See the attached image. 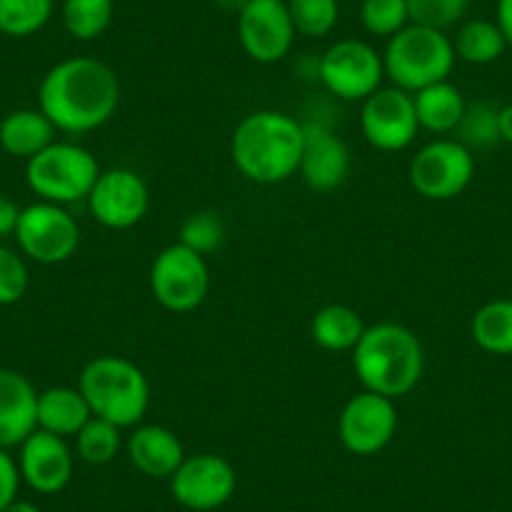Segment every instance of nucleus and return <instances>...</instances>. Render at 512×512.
Here are the masks:
<instances>
[{
	"label": "nucleus",
	"mask_w": 512,
	"mask_h": 512,
	"mask_svg": "<svg viewBox=\"0 0 512 512\" xmlns=\"http://www.w3.org/2000/svg\"><path fill=\"white\" fill-rule=\"evenodd\" d=\"M412 101H415V113L420 128H425V131L437 136L457 131L467 106L460 88L452 86L450 81L432 83V86L412 93Z\"/></svg>",
	"instance_id": "nucleus-22"
},
{
	"label": "nucleus",
	"mask_w": 512,
	"mask_h": 512,
	"mask_svg": "<svg viewBox=\"0 0 512 512\" xmlns=\"http://www.w3.org/2000/svg\"><path fill=\"white\" fill-rule=\"evenodd\" d=\"M384 76L392 86L407 93H417L432 83L447 81L455 68V48L445 31L410 23L390 38L382 53Z\"/></svg>",
	"instance_id": "nucleus-5"
},
{
	"label": "nucleus",
	"mask_w": 512,
	"mask_h": 512,
	"mask_svg": "<svg viewBox=\"0 0 512 512\" xmlns=\"http://www.w3.org/2000/svg\"><path fill=\"white\" fill-rule=\"evenodd\" d=\"M211 3H214L216 8H221L224 13H234V16H239V13L246 8V3H249V0H211Z\"/></svg>",
	"instance_id": "nucleus-39"
},
{
	"label": "nucleus",
	"mask_w": 512,
	"mask_h": 512,
	"mask_svg": "<svg viewBox=\"0 0 512 512\" xmlns=\"http://www.w3.org/2000/svg\"><path fill=\"white\" fill-rule=\"evenodd\" d=\"M224 239V221L214 211H196V214L186 216L179 229V244L189 246V249H194L201 256H209L214 251H219Z\"/></svg>",
	"instance_id": "nucleus-31"
},
{
	"label": "nucleus",
	"mask_w": 512,
	"mask_h": 512,
	"mask_svg": "<svg viewBox=\"0 0 512 512\" xmlns=\"http://www.w3.org/2000/svg\"><path fill=\"white\" fill-rule=\"evenodd\" d=\"M26 259L21 251H13L8 246H0V307H11L18 304L28 292Z\"/></svg>",
	"instance_id": "nucleus-34"
},
{
	"label": "nucleus",
	"mask_w": 512,
	"mask_h": 512,
	"mask_svg": "<svg viewBox=\"0 0 512 512\" xmlns=\"http://www.w3.org/2000/svg\"><path fill=\"white\" fill-rule=\"evenodd\" d=\"M121 103V83L108 63L73 56L56 63L38 86V108L63 134H91L106 126Z\"/></svg>",
	"instance_id": "nucleus-1"
},
{
	"label": "nucleus",
	"mask_w": 512,
	"mask_h": 512,
	"mask_svg": "<svg viewBox=\"0 0 512 512\" xmlns=\"http://www.w3.org/2000/svg\"><path fill=\"white\" fill-rule=\"evenodd\" d=\"M53 0H0V33L8 38H28L48 26Z\"/></svg>",
	"instance_id": "nucleus-27"
},
{
	"label": "nucleus",
	"mask_w": 512,
	"mask_h": 512,
	"mask_svg": "<svg viewBox=\"0 0 512 512\" xmlns=\"http://www.w3.org/2000/svg\"><path fill=\"white\" fill-rule=\"evenodd\" d=\"M510 292H512V284H510Z\"/></svg>",
	"instance_id": "nucleus-41"
},
{
	"label": "nucleus",
	"mask_w": 512,
	"mask_h": 512,
	"mask_svg": "<svg viewBox=\"0 0 512 512\" xmlns=\"http://www.w3.org/2000/svg\"><path fill=\"white\" fill-rule=\"evenodd\" d=\"M362 26L372 36L392 38L410 26V8L407 0H362Z\"/></svg>",
	"instance_id": "nucleus-32"
},
{
	"label": "nucleus",
	"mask_w": 512,
	"mask_h": 512,
	"mask_svg": "<svg viewBox=\"0 0 512 512\" xmlns=\"http://www.w3.org/2000/svg\"><path fill=\"white\" fill-rule=\"evenodd\" d=\"M78 390L86 397L93 417L116 427H136L146 417L151 387L144 369L126 357L101 354L81 369Z\"/></svg>",
	"instance_id": "nucleus-4"
},
{
	"label": "nucleus",
	"mask_w": 512,
	"mask_h": 512,
	"mask_svg": "<svg viewBox=\"0 0 512 512\" xmlns=\"http://www.w3.org/2000/svg\"><path fill=\"white\" fill-rule=\"evenodd\" d=\"M352 367L364 390L390 400L410 395L425 372V349L410 327L379 322L364 329L352 349Z\"/></svg>",
	"instance_id": "nucleus-3"
},
{
	"label": "nucleus",
	"mask_w": 512,
	"mask_h": 512,
	"mask_svg": "<svg viewBox=\"0 0 512 512\" xmlns=\"http://www.w3.org/2000/svg\"><path fill=\"white\" fill-rule=\"evenodd\" d=\"M151 294L164 309L176 314L194 312L209 294L211 274L206 256L184 244H171L156 254L149 272Z\"/></svg>",
	"instance_id": "nucleus-7"
},
{
	"label": "nucleus",
	"mask_w": 512,
	"mask_h": 512,
	"mask_svg": "<svg viewBox=\"0 0 512 512\" xmlns=\"http://www.w3.org/2000/svg\"><path fill=\"white\" fill-rule=\"evenodd\" d=\"M500 141L512 146V103L500 106Z\"/></svg>",
	"instance_id": "nucleus-38"
},
{
	"label": "nucleus",
	"mask_w": 512,
	"mask_h": 512,
	"mask_svg": "<svg viewBox=\"0 0 512 512\" xmlns=\"http://www.w3.org/2000/svg\"><path fill=\"white\" fill-rule=\"evenodd\" d=\"M38 392L26 374L0 367V450L21 447L38 430Z\"/></svg>",
	"instance_id": "nucleus-18"
},
{
	"label": "nucleus",
	"mask_w": 512,
	"mask_h": 512,
	"mask_svg": "<svg viewBox=\"0 0 512 512\" xmlns=\"http://www.w3.org/2000/svg\"><path fill=\"white\" fill-rule=\"evenodd\" d=\"M236 18L241 48L251 61L269 66L289 56L297 31L287 0H249Z\"/></svg>",
	"instance_id": "nucleus-15"
},
{
	"label": "nucleus",
	"mask_w": 512,
	"mask_h": 512,
	"mask_svg": "<svg viewBox=\"0 0 512 512\" xmlns=\"http://www.w3.org/2000/svg\"><path fill=\"white\" fill-rule=\"evenodd\" d=\"M171 495L181 507L211 512L224 507L236 492V470L226 457L201 452L181 462L171 477Z\"/></svg>",
	"instance_id": "nucleus-13"
},
{
	"label": "nucleus",
	"mask_w": 512,
	"mask_h": 512,
	"mask_svg": "<svg viewBox=\"0 0 512 512\" xmlns=\"http://www.w3.org/2000/svg\"><path fill=\"white\" fill-rule=\"evenodd\" d=\"M407 176L422 199L450 201L475 179V156L457 139L430 141L410 161Z\"/></svg>",
	"instance_id": "nucleus-9"
},
{
	"label": "nucleus",
	"mask_w": 512,
	"mask_h": 512,
	"mask_svg": "<svg viewBox=\"0 0 512 512\" xmlns=\"http://www.w3.org/2000/svg\"><path fill=\"white\" fill-rule=\"evenodd\" d=\"M470 332L477 347L485 352L500 357L512 354V299H495L477 309Z\"/></svg>",
	"instance_id": "nucleus-25"
},
{
	"label": "nucleus",
	"mask_w": 512,
	"mask_h": 512,
	"mask_svg": "<svg viewBox=\"0 0 512 512\" xmlns=\"http://www.w3.org/2000/svg\"><path fill=\"white\" fill-rule=\"evenodd\" d=\"M126 455L141 475L156 480H171L186 460L179 437L161 425H136L126 440Z\"/></svg>",
	"instance_id": "nucleus-19"
},
{
	"label": "nucleus",
	"mask_w": 512,
	"mask_h": 512,
	"mask_svg": "<svg viewBox=\"0 0 512 512\" xmlns=\"http://www.w3.org/2000/svg\"><path fill=\"white\" fill-rule=\"evenodd\" d=\"M0 512H41V507H36L33 502H28V500H13L11 505L3 507Z\"/></svg>",
	"instance_id": "nucleus-40"
},
{
	"label": "nucleus",
	"mask_w": 512,
	"mask_h": 512,
	"mask_svg": "<svg viewBox=\"0 0 512 512\" xmlns=\"http://www.w3.org/2000/svg\"><path fill=\"white\" fill-rule=\"evenodd\" d=\"M410 23L435 31H447L465 18L470 0H407Z\"/></svg>",
	"instance_id": "nucleus-33"
},
{
	"label": "nucleus",
	"mask_w": 512,
	"mask_h": 512,
	"mask_svg": "<svg viewBox=\"0 0 512 512\" xmlns=\"http://www.w3.org/2000/svg\"><path fill=\"white\" fill-rule=\"evenodd\" d=\"M364 322L347 304H327L312 317L309 332L317 347L327 352H352L364 334Z\"/></svg>",
	"instance_id": "nucleus-23"
},
{
	"label": "nucleus",
	"mask_w": 512,
	"mask_h": 512,
	"mask_svg": "<svg viewBox=\"0 0 512 512\" xmlns=\"http://www.w3.org/2000/svg\"><path fill=\"white\" fill-rule=\"evenodd\" d=\"M495 23L505 36L507 46H512V0H497Z\"/></svg>",
	"instance_id": "nucleus-37"
},
{
	"label": "nucleus",
	"mask_w": 512,
	"mask_h": 512,
	"mask_svg": "<svg viewBox=\"0 0 512 512\" xmlns=\"http://www.w3.org/2000/svg\"><path fill=\"white\" fill-rule=\"evenodd\" d=\"M452 48L460 61L472 63V66H487L502 58L507 51V41L495 21H465L457 28V36L452 38Z\"/></svg>",
	"instance_id": "nucleus-24"
},
{
	"label": "nucleus",
	"mask_w": 512,
	"mask_h": 512,
	"mask_svg": "<svg viewBox=\"0 0 512 512\" xmlns=\"http://www.w3.org/2000/svg\"><path fill=\"white\" fill-rule=\"evenodd\" d=\"M73 467H76V457L66 437L33 430L23 440L18 470H21V480L38 495H56L66 490L73 477Z\"/></svg>",
	"instance_id": "nucleus-16"
},
{
	"label": "nucleus",
	"mask_w": 512,
	"mask_h": 512,
	"mask_svg": "<svg viewBox=\"0 0 512 512\" xmlns=\"http://www.w3.org/2000/svg\"><path fill=\"white\" fill-rule=\"evenodd\" d=\"M93 417L86 397L78 387H51L38 392L36 422L38 430H46L58 437H76L81 427Z\"/></svg>",
	"instance_id": "nucleus-21"
},
{
	"label": "nucleus",
	"mask_w": 512,
	"mask_h": 512,
	"mask_svg": "<svg viewBox=\"0 0 512 512\" xmlns=\"http://www.w3.org/2000/svg\"><path fill=\"white\" fill-rule=\"evenodd\" d=\"M400 427L397 405L390 397L362 390L344 405L337 420V432L342 445L352 455L369 457L390 445Z\"/></svg>",
	"instance_id": "nucleus-12"
},
{
	"label": "nucleus",
	"mask_w": 512,
	"mask_h": 512,
	"mask_svg": "<svg viewBox=\"0 0 512 512\" xmlns=\"http://www.w3.org/2000/svg\"><path fill=\"white\" fill-rule=\"evenodd\" d=\"M56 126L41 108H16L0 121V149L16 159H33L56 141Z\"/></svg>",
	"instance_id": "nucleus-20"
},
{
	"label": "nucleus",
	"mask_w": 512,
	"mask_h": 512,
	"mask_svg": "<svg viewBox=\"0 0 512 512\" xmlns=\"http://www.w3.org/2000/svg\"><path fill=\"white\" fill-rule=\"evenodd\" d=\"M317 76L339 101H364L382 88L384 61L369 43L337 41L317 61Z\"/></svg>",
	"instance_id": "nucleus-10"
},
{
	"label": "nucleus",
	"mask_w": 512,
	"mask_h": 512,
	"mask_svg": "<svg viewBox=\"0 0 512 512\" xmlns=\"http://www.w3.org/2000/svg\"><path fill=\"white\" fill-rule=\"evenodd\" d=\"M359 126L372 149L384 151V154L405 151L420 134L412 93L397 86L374 91L362 101Z\"/></svg>",
	"instance_id": "nucleus-11"
},
{
	"label": "nucleus",
	"mask_w": 512,
	"mask_h": 512,
	"mask_svg": "<svg viewBox=\"0 0 512 512\" xmlns=\"http://www.w3.org/2000/svg\"><path fill=\"white\" fill-rule=\"evenodd\" d=\"M101 176L96 156L71 141H53L26 161V184L41 201L71 206L86 201Z\"/></svg>",
	"instance_id": "nucleus-6"
},
{
	"label": "nucleus",
	"mask_w": 512,
	"mask_h": 512,
	"mask_svg": "<svg viewBox=\"0 0 512 512\" xmlns=\"http://www.w3.org/2000/svg\"><path fill=\"white\" fill-rule=\"evenodd\" d=\"M21 482L18 460H13L8 450H0V510L11 505L13 500H18Z\"/></svg>",
	"instance_id": "nucleus-35"
},
{
	"label": "nucleus",
	"mask_w": 512,
	"mask_h": 512,
	"mask_svg": "<svg viewBox=\"0 0 512 512\" xmlns=\"http://www.w3.org/2000/svg\"><path fill=\"white\" fill-rule=\"evenodd\" d=\"M294 31L307 38H322L334 31L339 21L337 0H287Z\"/></svg>",
	"instance_id": "nucleus-30"
},
{
	"label": "nucleus",
	"mask_w": 512,
	"mask_h": 512,
	"mask_svg": "<svg viewBox=\"0 0 512 512\" xmlns=\"http://www.w3.org/2000/svg\"><path fill=\"white\" fill-rule=\"evenodd\" d=\"M149 186L136 171L108 169L93 184L86 204L93 219L113 231L134 229L149 211Z\"/></svg>",
	"instance_id": "nucleus-14"
},
{
	"label": "nucleus",
	"mask_w": 512,
	"mask_h": 512,
	"mask_svg": "<svg viewBox=\"0 0 512 512\" xmlns=\"http://www.w3.org/2000/svg\"><path fill=\"white\" fill-rule=\"evenodd\" d=\"M121 445V427L111 425V422L101 420V417H91L76 435L78 460L93 467L108 465V462L116 460Z\"/></svg>",
	"instance_id": "nucleus-29"
},
{
	"label": "nucleus",
	"mask_w": 512,
	"mask_h": 512,
	"mask_svg": "<svg viewBox=\"0 0 512 512\" xmlns=\"http://www.w3.org/2000/svg\"><path fill=\"white\" fill-rule=\"evenodd\" d=\"M18 219H21V206L0 194V239L16 234Z\"/></svg>",
	"instance_id": "nucleus-36"
},
{
	"label": "nucleus",
	"mask_w": 512,
	"mask_h": 512,
	"mask_svg": "<svg viewBox=\"0 0 512 512\" xmlns=\"http://www.w3.org/2000/svg\"><path fill=\"white\" fill-rule=\"evenodd\" d=\"M460 144L467 149H492L500 144V106L490 101H472L465 106L462 121L457 126Z\"/></svg>",
	"instance_id": "nucleus-28"
},
{
	"label": "nucleus",
	"mask_w": 512,
	"mask_h": 512,
	"mask_svg": "<svg viewBox=\"0 0 512 512\" xmlns=\"http://www.w3.org/2000/svg\"><path fill=\"white\" fill-rule=\"evenodd\" d=\"M349 149L334 131L309 123L304 126L302 161H299V176L312 191L327 194L339 189L349 176Z\"/></svg>",
	"instance_id": "nucleus-17"
},
{
	"label": "nucleus",
	"mask_w": 512,
	"mask_h": 512,
	"mask_svg": "<svg viewBox=\"0 0 512 512\" xmlns=\"http://www.w3.org/2000/svg\"><path fill=\"white\" fill-rule=\"evenodd\" d=\"M113 0H63V26L78 41H96L113 21Z\"/></svg>",
	"instance_id": "nucleus-26"
},
{
	"label": "nucleus",
	"mask_w": 512,
	"mask_h": 512,
	"mask_svg": "<svg viewBox=\"0 0 512 512\" xmlns=\"http://www.w3.org/2000/svg\"><path fill=\"white\" fill-rule=\"evenodd\" d=\"M16 244L26 259L36 264L68 262L81 244V226L66 206L36 201L21 209L16 226Z\"/></svg>",
	"instance_id": "nucleus-8"
},
{
	"label": "nucleus",
	"mask_w": 512,
	"mask_h": 512,
	"mask_svg": "<svg viewBox=\"0 0 512 512\" xmlns=\"http://www.w3.org/2000/svg\"><path fill=\"white\" fill-rule=\"evenodd\" d=\"M304 123L284 111H254L231 136V161L254 184H282L299 174Z\"/></svg>",
	"instance_id": "nucleus-2"
}]
</instances>
